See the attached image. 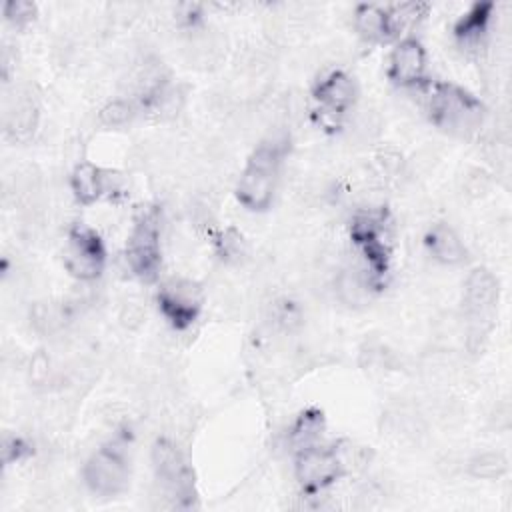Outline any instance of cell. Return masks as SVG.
Masks as SVG:
<instances>
[{
  "instance_id": "cell-22",
  "label": "cell",
  "mask_w": 512,
  "mask_h": 512,
  "mask_svg": "<svg viewBox=\"0 0 512 512\" xmlns=\"http://www.w3.org/2000/svg\"><path fill=\"white\" fill-rule=\"evenodd\" d=\"M2 14L10 24L20 28V26H26L34 20L36 4L28 2V0H8L2 6Z\"/></svg>"
},
{
  "instance_id": "cell-2",
  "label": "cell",
  "mask_w": 512,
  "mask_h": 512,
  "mask_svg": "<svg viewBox=\"0 0 512 512\" xmlns=\"http://www.w3.org/2000/svg\"><path fill=\"white\" fill-rule=\"evenodd\" d=\"M428 114L436 128L458 138L474 136L482 128L486 116L482 102L452 82H438L432 86Z\"/></svg>"
},
{
  "instance_id": "cell-9",
  "label": "cell",
  "mask_w": 512,
  "mask_h": 512,
  "mask_svg": "<svg viewBox=\"0 0 512 512\" xmlns=\"http://www.w3.org/2000/svg\"><path fill=\"white\" fill-rule=\"evenodd\" d=\"M158 308L176 330L190 328L202 310V292L192 280L174 278L158 290Z\"/></svg>"
},
{
  "instance_id": "cell-21",
  "label": "cell",
  "mask_w": 512,
  "mask_h": 512,
  "mask_svg": "<svg viewBox=\"0 0 512 512\" xmlns=\"http://www.w3.org/2000/svg\"><path fill=\"white\" fill-rule=\"evenodd\" d=\"M136 114V108L130 100L124 98H116L110 100L102 110H100V122L108 128H120L126 126Z\"/></svg>"
},
{
  "instance_id": "cell-7",
  "label": "cell",
  "mask_w": 512,
  "mask_h": 512,
  "mask_svg": "<svg viewBox=\"0 0 512 512\" xmlns=\"http://www.w3.org/2000/svg\"><path fill=\"white\" fill-rule=\"evenodd\" d=\"M294 474L304 492L316 494L332 486L344 474V464L336 448L314 444L296 452Z\"/></svg>"
},
{
  "instance_id": "cell-10",
  "label": "cell",
  "mask_w": 512,
  "mask_h": 512,
  "mask_svg": "<svg viewBox=\"0 0 512 512\" xmlns=\"http://www.w3.org/2000/svg\"><path fill=\"white\" fill-rule=\"evenodd\" d=\"M312 98L320 106L322 114L342 118L354 106L358 98V86L348 72L332 70L316 82Z\"/></svg>"
},
{
  "instance_id": "cell-14",
  "label": "cell",
  "mask_w": 512,
  "mask_h": 512,
  "mask_svg": "<svg viewBox=\"0 0 512 512\" xmlns=\"http://www.w3.org/2000/svg\"><path fill=\"white\" fill-rule=\"evenodd\" d=\"M38 102L30 94H18L4 112V134L12 142H28L38 128Z\"/></svg>"
},
{
  "instance_id": "cell-12",
  "label": "cell",
  "mask_w": 512,
  "mask_h": 512,
  "mask_svg": "<svg viewBox=\"0 0 512 512\" xmlns=\"http://www.w3.org/2000/svg\"><path fill=\"white\" fill-rule=\"evenodd\" d=\"M498 300V280L486 268H474L464 282V306L472 320L486 318Z\"/></svg>"
},
{
  "instance_id": "cell-16",
  "label": "cell",
  "mask_w": 512,
  "mask_h": 512,
  "mask_svg": "<svg viewBox=\"0 0 512 512\" xmlns=\"http://www.w3.org/2000/svg\"><path fill=\"white\" fill-rule=\"evenodd\" d=\"M354 28L358 34L372 42H384L400 32V26L392 10L380 8L376 4H360L354 10Z\"/></svg>"
},
{
  "instance_id": "cell-8",
  "label": "cell",
  "mask_w": 512,
  "mask_h": 512,
  "mask_svg": "<svg viewBox=\"0 0 512 512\" xmlns=\"http://www.w3.org/2000/svg\"><path fill=\"white\" fill-rule=\"evenodd\" d=\"M106 266V246L100 234L86 226L74 224L66 240V268L78 280H94Z\"/></svg>"
},
{
  "instance_id": "cell-23",
  "label": "cell",
  "mask_w": 512,
  "mask_h": 512,
  "mask_svg": "<svg viewBox=\"0 0 512 512\" xmlns=\"http://www.w3.org/2000/svg\"><path fill=\"white\" fill-rule=\"evenodd\" d=\"M30 452V446L20 436H4L2 438V460L4 464H14L22 460Z\"/></svg>"
},
{
  "instance_id": "cell-15",
  "label": "cell",
  "mask_w": 512,
  "mask_h": 512,
  "mask_svg": "<svg viewBox=\"0 0 512 512\" xmlns=\"http://www.w3.org/2000/svg\"><path fill=\"white\" fill-rule=\"evenodd\" d=\"M110 180H112L110 172L84 160L72 170L70 188H72L74 198L80 204L90 206V204L98 202L104 194L110 192Z\"/></svg>"
},
{
  "instance_id": "cell-18",
  "label": "cell",
  "mask_w": 512,
  "mask_h": 512,
  "mask_svg": "<svg viewBox=\"0 0 512 512\" xmlns=\"http://www.w3.org/2000/svg\"><path fill=\"white\" fill-rule=\"evenodd\" d=\"M372 288H376L370 280L368 274L360 272L358 268H342L338 274H336V280H334V290H336V296L342 304H348V306H362L370 300V294H372Z\"/></svg>"
},
{
  "instance_id": "cell-1",
  "label": "cell",
  "mask_w": 512,
  "mask_h": 512,
  "mask_svg": "<svg viewBox=\"0 0 512 512\" xmlns=\"http://www.w3.org/2000/svg\"><path fill=\"white\" fill-rule=\"evenodd\" d=\"M288 150L290 140L286 134H272L252 150L236 184V200L246 210L264 212L270 208Z\"/></svg>"
},
{
  "instance_id": "cell-19",
  "label": "cell",
  "mask_w": 512,
  "mask_h": 512,
  "mask_svg": "<svg viewBox=\"0 0 512 512\" xmlns=\"http://www.w3.org/2000/svg\"><path fill=\"white\" fill-rule=\"evenodd\" d=\"M324 430V416L316 408L304 410L290 430V444L298 450L314 446Z\"/></svg>"
},
{
  "instance_id": "cell-11",
  "label": "cell",
  "mask_w": 512,
  "mask_h": 512,
  "mask_svg": "<svg viewBox=\"0 0 512 512\" xmlns=\"http://www.w3.org/2000/svg\"><path fill=\"white\" fill-rule=\"evenodd\" d=\"M426 66H428L426 48L418 38L408 36L394 46L388 62V76L394 84L414 86L424 80Z\"/></svg>"
},
{
  "instance_id": "cell-20",
  "label": "cell",
  "mask_w": 512,
  "mask_h": 512,
  "mask_svg": "<svg viewBox=\"0 0 512 512\" xmlns=\"http://www.w3.org/2000/svg\"><path fill=\"white\" fill-rule=\"evenodd\" d=\"M468 472L480 480H496L508 472V460L500 452H480L470 458Z\"/></svg>"
},
{
  "instance_id": "cell-13",
  "label": "cell",
  "mask_w": 512,
  "mask_h": 512,
  "mask_svg": "<svg viewBox=\"0 0 512 512\" xmlns=\"http://www.w3.org/2000/svg\"><path fill=\"white\" fill-rule=\"evenodd\" d=\"M492 10V2H476L458 18L454 24V38L462 50L476 52L484 46L492 22Z\"/></svg>"
},
{
  "instance_id": "cell-3",
  "label": "cell",
  "mask_w": 512,
  "mask_h": 512,
  "mask_svg": "<svg viewBox=\"0 0 512 512\" xmlns=\"http://www.w3.org/2000/svg\"><path fill=\"white\" fill-rule=\"evenodd\" d=\"M350 238L364 260L366 274L372 284L378 286L388 274L392 256V228L388 212L384 208H368L358 214L352 222Z\"/></svg>"
},
{
  "instance_id": "cell-6",
  "label": "cell",
  "mask_w": 512,
  "mask_h": 512,
  "mask_svg": "<svg viewBox=\"0 0 512 512\" xmlns=\"http://www.w3.org/2000/svg\"><path fill=\"white\" fill-rule=\"evenodd\" d=\"M126 262L134 276L144 282H152L162 264L160 246V216L154 208L142 210L130 230L126 242Z\"/></svg>"
},
{
  "instance_id": "cell-5",
  "label": "cell",
  "mask_w": 512,
  "mask_h": 512,
  "mask_svg": "<svg viewBox=\"0 0 512 512\" xmlns=\"http://www.w3.org/2000/svg\"><path fill=\"white\" fill-rule=\"evenodd\" d=\"M150 460L154 478L164 498H168L170 504L176 508L192 506L196 498L194 474L176 442H172L170 438H158L152 444Z\"/></svg>"
},
{
  "instance_id": "cell-4",
  "label": "cell",
  "mask_w": 512,
  "mask_h": 512,
  "mask_svg": "<svg viewBox=\"0 0 512 512\" xmlns=\"http://www.w3.org/2000/svg\"><path fill=\"white\" fill-rule=\"evenodd\" d=\"M84 484L100 498H114L128 488L130 454L124 438H114L102 444L84 464Z\"/></svg>"
},
{
  "instance_id": "cell-17",
  "label": "cell",
  "mask_w": 512,
  "mask_h": 512,
  "mask_svg": "<svg viewBox=\"0 0 512 512\" xmlns=\"http://www.w3.org/2000/svg\"><path fill=\"white\" fill-rule=\"evenodd\" d=\"M426 250L440 264H460L466 258V246L456 230L448 224H434L424 236Z\"/></svg>"
}]
</instances>
